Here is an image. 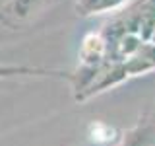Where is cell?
Returning a JSON list of instances; mask_svg holds the SVG:
<instances>
[{"label":"cell","mask_w":155,"mask_h":146,"mask_svg":"<svg viewBox=\"0 0 155 146\" xmlns=\"http://www.w3.org/2000/svg\"><path fill=\"white\" fill-rule=\"evenodd\" d=\"M21 76H33V78H58V80H70L72 74L54 68L45 66H25V64H0V80L10 78H21Z\"/></svg>","instance_id":"2"},{"label":"cell","mask_w":155,"mask_h":146,"mask_svg":"<svg viewBox=\"0 0 155 146\" xmlns=\"http://www.w3.org/2000/svg\"><path fill=\"white\" fill-rule=\"evenodd\" d=\"M52 2L54 0H8L0 8V23L10 29L25 27Z\"/></svg>","instance_id":"1"},{"label":"cell","mask_w":155,"mask_h":146,"mask_svg":"<svg viewBox=\"0 0 155 146\" xmlns=\"http://www.w3.org/2000/svg\"><path fill=\"white\" fill-rule=\"evenodd\" d=\"M128 0H76V14L78 16H99L110 14L124 6Z\"/></svg>","instance_id":"3"}]
</instances>
